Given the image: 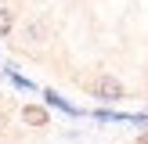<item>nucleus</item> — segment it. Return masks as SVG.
Returning a JSON list of instances; mask_svg holds the SVG:
<instances>
[{"mask_svg": "<svg viewBox=\"0 0 148 144\" xmlns=\"http://www.w3.org/2000/svg\"><path fill=\"white\" fill-rule=\"evenodd\" d=\"M94 94L98 97H108V101H119L123 97V83L112 79V76H101V79H94Z\"/></svg>", "mask_w": 148, "mask_h": 144, "instance_id": "1", "label": "nucleus"}, {"mask_svg": "<svg viewBox=\"0 0 148 144\" xmlns=\"http://www.w3.org/2000/svg\"><path fill=\"white\" fill-rule=\"evenodd\" d=\"M22 119H25L29 126H47V122H51V115L43 112L40 105H25V108H22Z\"/></svg>", "mask_w": 148, "mask_h": 144, "instance_id": "2", "label": "nucleus"}, {"mask_svg": "<svg viewBox=\"0 0 148 144\" xmlns=\"http://www.w3.org/2000/svg\"><path fill=\"white\" fill-rule=\"evenodd\" d=\"M40 36H47V29H43L40 22H33V25L25 29V40H29V43H36V40H40Z\"/></svg>", "mask_w": 148, "mask_h": 144, "instance_id": "3", "label": "nucleus"}, {"mask_svg": "<svg viewBox=\"0 0 148 144\" xmlns=\"http://www.w3.org/2000/svg\"><path fill=\"white\" fill-rule=\"evenodd\" d=\"M14 29V18H11V11H0V36L4 33H11Z\"/></svg>", "mask_w": 148, "mask_h": 144, "instance_id": "4", "label": "nucleus"}, {"mask_svg": "<svg viewBox=\"0 0 148 144\" xmlns=\"http://www.w3.org/2000/svg\"><path fill=\"white\" fill-rule=\"evenodd\" d=\"M4 126H7V105L0 101V130H4Z\"/></svg>", "mask_w": 148, "mask_h": 144, "instance_id": "5", "label": "nucleus"}]
</instances>
